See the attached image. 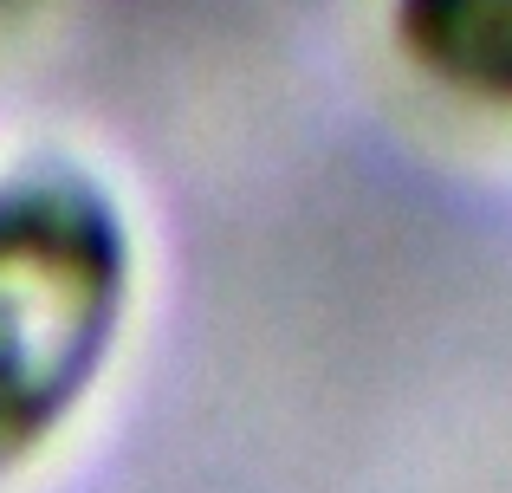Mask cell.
Wrapping results in <instances>:
<instances>
[{
  "instance_id": "6da1fadb",
  "label": "cell",
  "mask_w": 512,
  "mask_h": 493,
  "mask_svg": "<svg viewBox=\"0 0 512 493\" xmlns=\"http://www.w3.org/2000/svg\"><path fill=\"white\" fill-rule=\"evenodd\" d=\"M130 247L78 176L0 189V468L26 461L91 390L124 312Z\"/></svg>"
}]
</instances>
